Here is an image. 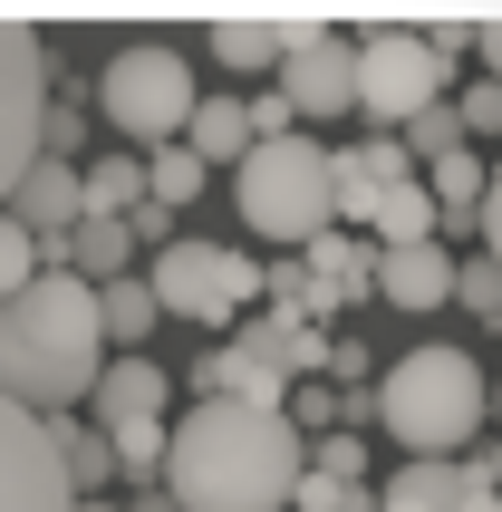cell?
I'll return each mask as SVG.
<instances>
[{
  "label": "cell",
  "instance_id": "4fadbf2b",
  "mask_svg": "<svg viewBox=\"0 0 502 512\" xmlns=\"http://www.w3.org/2000/svg\"><path fill=\"white\" fill-rule=\"evenodd\" d=\"M406 155H396V136H358V145H329V223H367V203H377V184H406Z\"/></svg>",
  "mask_w": 502,
  "mask_h": 512
},
{
  "label": "cell",
  "instance_id": "8992f818",
  "mask_svg": "<svg viewBox=\"0 0 502 512\" xmlns=\"http://www.w3.org/2000/svg\"><path fill=\"white\" fill-rule=\"evenodd\" d=\"M155 319H194V329H232V319L261 310V261L251 252H223V242H184L174 232L155 252Z\"/></svg>",
  "mask_w": 502,
  "mask_h": 512
},
{
  "label": "cell",
  "instance_id": "7c38bea8",
  "mask_svg": "<svg viewBox=\"0 0 502 512\" xmlns=\"http://www.w3.org/2000/svg\"><path fill=\"white\" fill-rule=\"evenodd\" d=\"M87 406H97V435H116V426H165L174 377L155 368V358H107L97 387H87Z\"/></svg>",
  "mask_w": 502,
  "mask_h": 512
},
{
  "label": "cell",
  "instance_id": "4316f807",
  "mask_svg": "<svg viewBox=\"0 0 502 512\" xmlns=\"http://www.w3.org/2000/svg\"><path fill=\"white\" fill-rule=\"evenodd\" d=\"M29 281H39V242L0 213V300H10V290H29Z\"/></svg>",
  "mask_w": 502,
  "mask_h": 512
},
{
  "label": "cell",
  "instance_id": "ba28073f",
  "mask_svg": "<svg viewBox=\"0 0 502 512\" xmlns=\"http://www.w3.org/2000/svg\"><path fill=\"white\" fill-rule=\"evenodd\" d=\"M39 116H49V39L0 10V203L39 165Z\"/></svg>",
  "mask_w": 502,
  "mask_h": 512
},
{
  "label": "cell",
  "instance_id": "603a6c76",
  "mask_svg": "<svg viewBox=\"0 0 502 512\" xmlns=\"http://www.w3.org/2000/svg\"><path fill=\"white\" fill-rule=\"evenodd\" d=\"M213 58H223V68H280V29H271V10H223V20H213Z\"/></svg>",
  "mask_w": 502,
  "mask_h": 512
},
{
  "label": "cell",
  "instance_id": "3957f363",
  "mask_svg": "<svg viewBox=\"0 0 502 512\" xmlns=\"http://www.w3.org/2000/svg\"><path fill=\"white\" fill-rule=\"evenodd\" d=\"M483 406H493V387H483L474 348H406L387 377H377V426L406 445L416 464H454L464 445H483Z\"/></svg>",
  "mask_w": 502,
  "mask_h": 512
},
{
  "label": "cell",
  "instance_id": "8fae6325",
  "mask_svg": "<svg viewBox=\"0 0 502 512\" xmlns=\"http://www.w3.org/2000/svg\"><path fill=\"white\" fill-rule=\"evenodd\" d=\"M280 107H290V126H329V116H348V39H309L300 58H280Z\"/></svg>",
  "mask_w": 502,
  "mask_h": 512
},
{
  "label": "cell",
  "instance_id": "f546056e",
  "mask_svg": "<svg viewBox=\"0 0 502 512\" xmlns=\"http://www.w3.org/2000/svg\"><path fill=\"white\" fill-rule=\"evenodd\" d=\"M126 242H155V252H165V242H174V213H165V203H136V213H126Z\"/></svg>",
  "mask_w": 502,
  "mask_h": 512
},
{
  "label": "cell",
  "instance_id": "83f0119b",
  "mask_svg": "<svg viewBox=\"0 0 502 512\" xmlns=\"http://www.w3.org/2000/svg\"><path fill=\"white\" fill-rule=\"evenodd\" d=\"M445 107H454V126H464V145H474V136H493V126H502V87L474 78L464 97H445Z\"/></svg>",
  "mask_w": 502,
  "mask_h": 512
},
{
  "label": "cell",
  "instance_id": "d6986e66",
  "mask_svg": "<svg viewBox=\"0 0 502 512\" xmlns=\"http://www.w3.org/2000/svg\"><path fill=\"white\" fill-rule=\"evenodd\" d=\"M174 145H184L203 174H213V165H242V155H251V116H242V97H194V116H184V136H174Z\"/></svg>",
  "mask_w": 502,
  "mask_h": 512
},
{
  "label": "cell",
  "instance_id": "7a4b0ae2",
  "mask_svg": "<svg viewBox=\"0 0 502 512\" xmlns=\"http://www.w3.org/2000/svg\"><path fill=\"white\" fill-rule=\"evenodd\" d=\"M107 339H97V300L68 271H39L29 290L0 300V406L20 416H68L97 387Z\"/></svg>",
  "mask_w": 502,
  "mask_h": 512
},
{
  "label": "cell",
  "instance_id": "5b68a950",
  "mask_svg": "<svg viewBox=\"0 0 502 512\" xmlns=\"http://www.w3.org/2000/svg\"><path fill=\"white\" fill-rule=\"evenodd\" d=\"M97 116H107L126 155H155V145L184 136V116H194V58L165 49V39H136V49H116L97 68Z\"/></svg>",
  "mask_w": 502,
  "mask_h": 512
},
{
  "label": "cell",
  "instance_id": "5bb4252c",
  "mask_svg": "<svg viewBox=\"0 0 502 512\" xmlns=\"http://www.w3.org/2000/svg\"><path fill=\"white\" fill-rule=\"evenodd\" d=\"M10 223L39 242V252H58L68 242V223H78V165H58V155H39V165L10 184V203H0Z\"/></svg>",
  "mask_w": 502,
  "mask_h": 512
},
{
  "label": "cell",
  "instance_id": "6da1fadb",
  "mask_svg": "<svg viewBox=\"0 0 502 512\" xmlns=\"http://www.w3.org/2000/svg\"><path fill=\"white\" fill-rule=\"evenodd\" d=\"M300 455H309V445L290 435V416L203 397L194 416H174V426H165L155 484H165L174 512H280L290 484H300Z\"/></svg>",
  "mask_w": 502,
  "mask_h": 512
},
{
  "label": "cell",
  "instance_id": "484cf974",
  "mask_svg": "<svg viewBox=\"0 0 502 512\" xmlns=\"http://www.w3.org/2000/svg\"><path fill=\"white\" fill-rule=\"evenodd\" d=\"M309 474H329V484H367V435H329V445H309Z\"/></svg>",
  "mask_w": 502,
  "mask_h": 512
},
{
  "label": "cell",
  "instance_id": "9a60e30c",
  "mask_svg": "<svg viewBox=\"0 0 502 512\" xmlns=\"http://www.w3.org/2000/svg\"><path fill=\"white\" fill-rule=\"evenodd\" d=\"M367 290H377V300H387V310H445V300H454V252H445V242H406V252H377V281H367Z\"/></svg>",
  "mask_w": 502,
  "mask_h": 512
},
{
  "label": "cell",
  "instance_id": "ac0fdd59",
  "mask_svg": "<svg viewBox=\"0 0 502 512\" xmlns=\"http://www.w3.org/2000/svg\"><path fill=\"white\" fill-rule=\"evenodd\" d=\"M367 252H406V242H435V203H425V184L406 174V184H377V203H367L358 223Z\"/></svg>",
  "mask_w": 502,
  "mask_h": 512
},
{
  "label": "cell",
  "instance_id": "1f68e13d",
  "mask_svg": "<svg viewBox=\"0 0 502 512\" xmlns=\"http://www.w3.org/2000/svg\"><path fill=\"white\" fill-rule=\"evenodd\" d=\"M78 512H116V503H78Z\"/></svg>",
  "mask_w": 502,
  "mask_h": 512
},
{
  "label": "cell",
  "instance_id": "7402d4cb",
  "mask_svg": "<svg viewBox=\"0 0 502 512\" xmlns=\"http://www.w3.org/2000/svg\"><path fill=\"white\" fill-rule=\"evenodd\" d=\"M87 300H97V339H126V358H145V339H155V290L126 271V281L87 290Z\"/></svg>",
  "mask_w": 502,
  "mask_h": 512
},
{
  "label": "cell",
  "instance_id": "277c9868",
  "mask_svg": "<svg viewBox=\"0 0 502 512\" xmlns=\"http://www.w3.org/2000/svg\"><path fill=\"white\" fill-rule=\"evenodd\" d=\"M232 194H242V223L261 242H319L329 223V145L319 136H261L232 165Z\"/></svg>",
  "mask_w": 502,
  "mask_h": 512
},
{
  "label": "cell",
  "instance_id": "9c48e42d",
  "mask_svg": "<svg viewBox=\"0 0 502 512\" xmlns=\"http://www.w3.org/2000/svg\"><path fill=\"white\" fill-rule=\"evenodd\" d=\"M0 512H78L68 474H58V445L39 416L0 406Z\"/></svg>",
  "mask_w": 502,
  "mask_h": 512
},
{
  "label": "cell",
  "instance_id": "2e32d148",
  "mask_svg": "<svg viewBox=\"0 0 502 512\" xmlns=\"http://www.w3.org/2000/svg\"><path fill=\"white\" fill-rule=\"evenodd\" d=\"M483 155L474 145H454V155H435V165H416V184H425V203H435V242H445V232H474V213H483V194H493V184H483Z\"/></svg>",
  "mask_w": 502,
  "mask_h": 512
},
{
  "label": "cell",
  "instance_id": "cb8c5ba5",
  "mask_svg": "<svg viewBox=\"0 0 502 512\" xmlns=\"http://www.w3.org/2000/svg\"><path fill=\"white\" fill-rule=\"evenodd\" d=\"M377 512H454V464H406L377 484Z\"/></svg>",
  "mask_w": 502,
  "mask_h": 512
},
{
  "label": "cell",
  "instance_id": "4dcf8cb0",
  "mask_svg": "<svg viewBox=\"0 0 502 512\" xmlns=\"http://www.w3.org/2000/svg\"><path fill=\"white\" fill-rule=\"evenodd\" d=\"M136 512H174V503H165V493H145V503H136Z\"/></svg>",
  "mask_w": 502,
  "mask_h": 512
},
{
  "label": "cell",
  "instance_id": "ffe728a7",
  "mask_svg": "<svg viewBox=\"0 0 502 512\" xmlns=\"http://www.w3.org/2000/svg\"><path fill=\"white\" fill-rule=\"evenodd\" d=\"M136 203H145V155H97V165H78V213L126 223Z\"/></svg>",
  "mask_w": 502,
  "mask_h": 512
},
{
  "label": "cell",
  "instance_id": "e0dca14e",
  "mask_svg": "<svg viewBox=\"0 0 502 512\" xmlns=\"http://www.w3.org/2000/svg\"><path fill=\"white\" fill-rule=\"evenodd\" d=\"M194 387H203V397H223V406H261V416H280V406H290V387H280L261 358H242L232 339H223V348H203Z\"/></svg>",
  "mask_w": 502,
  "mask_h": 512
},
{
  "label": "cell",
  "instance_id": "52a82bcc",
  "mask_svg": "<svg viewBox=\"0 0 502 512\" xmlns=\"http://www.w3.org/2000/svg\"><path fill=\"white\" fill-rule=\"evenodd\" d=\"M445 58L425 49L416 29H367V39H348V116L367 107V126L377 136H396L416 107H435L445 97Z\"/></svg>",
  "mask_w": 502,
  "mask_h": 512
},
{
  "label": "cell",
  "instance_id": "d4e9b609",
  "mask_svg": "<svg viewBox=\"0 0 502 512\" xmlns=\"http://www.w3.org/2000/svg\"><path fill=\"white\" fill-rule=\"evenodd\" d=\"M454 300H464V310H474L483 329H493V319H502V261H493V252L454 261Z\"/></svg>",
  "mask_w": 502,
  "mask_h": 512
},
{
  "label": "cell",
  "instance_id": "f1b7e54d",
  "mask_svg": "<svg viewBox=\"0 0 502 512\" xmlns=\"http://www.w3.org/2000/svg\"><path fill=\"white\" fill-rule=\"evenodd\" d=\"M280 416H290V435H300V426H338V416H348V397L309 377V387H300V397H290V406H280Z\"/></svg>",
  "mask_w": 502,
  "mask_h": 512
},
{
  "label": "cell",
  "instance_id": "30bf717a",
  "mask_svg": "<svg viewBox=\"0 0 502 512\" xmlns=\"http://www.w3.org/2000/svg\"><path fill=\"white\" fill-rule=\"evenodd\" d=\"M329 339H338V329H309V319H290V310L232 319V348H242V358H261L280 387H309V377L329 368Z\"/></svg>",
  "mask_w": 502,
  "mask_h": 512
},
{
  "label": "cell",
  "instance_id": "44dd1931",
  "mask_svg": "<svg viewBox=\"0 0 502 512\" xmlns=\"http://www.w3.org/2000/svg\"><path fill=\"white\" fill-rule=\"evenodd\" d=\"M300 271H309V281H319V290H338V300H367V281H377V252H367V242H358V232H319V242H300Z\"/></svg>",
  "mask_w": 502,
  "mask_h": 512
}]
</instances>
